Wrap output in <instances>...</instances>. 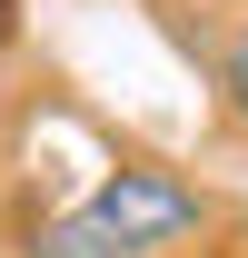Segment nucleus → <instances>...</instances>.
I'll return each instance as SVG.
<instances>
[{
	"label": "nucleus",
	"instance_id": "nucleus-1",
	"mask_svg": "<svg viewBox=\"0 0 248 258\" xmlns=\"http://www.w3.org/2000/svg\"><path fill=\"white\" fill-rule=\"evenodd\" d=\"M209 219V199L189 189L179 169H109L80 209H60L50 228H30V258H149L169 248V238H189V228Z\"/></svg>",
	"mask_w": 248,
	"mask_h": 258
},
{
	"label": "nucleus",
	"instance_id": "nucleus-2",
	"mask_svg": "<svg viewBox=\"0 0 248 258\" xmlns=\"http://www.w3.org/2000/svg\"><path fill=\"white\" fill-rule=\"evenodd\" d=\"M218 109H228V119H238L248 129V20H238V30H228V40H218Z\"/></svg>",
	"mask_w": 248,
	"mask_h": 258
}]
</instances>
